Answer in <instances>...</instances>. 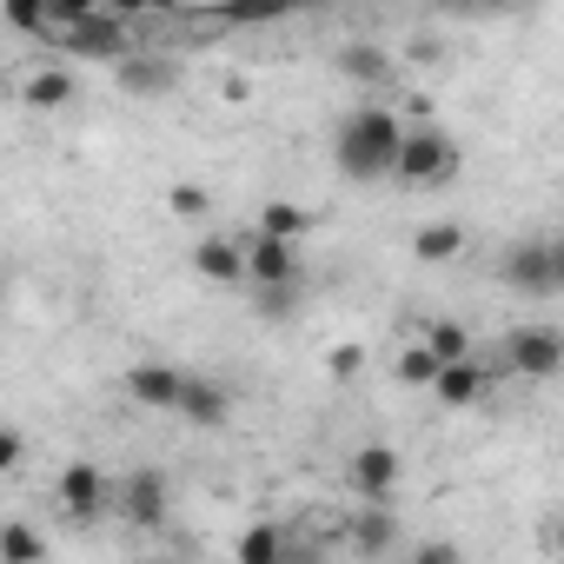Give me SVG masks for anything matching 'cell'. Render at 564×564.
<instances>
[{
    "label": "cell",
    "instance_id": "obj_5",
    "mask_svg": "<svg viewBox=\"0 0 564 564\" xmlns=\"http://www.w3.org/2000/svg\"><path fill=\"white\" fill-rule=\"evenodd\" d=\"M54 498H61V511H67V518L94 524V518H107V511H113V478H107L94 458H67V465H61V478H54Z\"/></svg>",
    "mask_w": 564,
    "mask_h": 564
},
{
    "label": "cell",
    "instance_id": "obj_8",
    "mask_svg": "<svg viewBox=\"0 0 564 564\" xmlns=\"http://www.w3.org/2000/svg\"><path fill=\"white\" fill-rule=\"evenodd\" d=\"M246 286H300V239L252 232L246 239Z\"/></svg>",
    "mask_w": 564,
    "mask_h": 564
},
{
    "label": "cell",
    "instance_id": "obj_21",
    "mask_svg": "<svg viewBox=\"0 0 564 564\" xmlns=\"http://www.w3.org/2000/svg\"><path fill=\"white\" fill-rule=\"evenodd\" d=\"M392 372H399V386H425V392H432V379L445 372V359H438V352H432L425 339H412V346H405V352L392 359Z\"/></svg>",
    "mask_w": 564,
    "mask_h": 564
},
{
    "label": "cell",
    "instance_id": "obj_2",
    "mask_svg": "<svg viewBox=\"0 0 564 564\" xmlns=\"http://www.w3.org/2000/svg\"><path fill=\"white\" fill-rule=\"evenodd\" d=\"M54 47L74 54V61H107V67H120V61L133 54V21L113 14V8H100V14H87V21H74V28H54Z\"/></svg>",
    "mask_w": 564,
    "mask_h": 564
},
{
    "label": "cell",
    "instance_id": "obj_14",
    "mask_svg": "<svg viewBox=\"0 0 564 564\" xmlns=\"http://www.w3.org/2000/svg\"><path fill=\"white\" fill-rule=\"evenodd\" d=\"M339 74H346L352 87H392V54H386L379 41H346V47H339Z\"/></svg>",
    "mask_w": 564,
    "mask_h": 564
},
{
    "label": "cell",
    "instance_id": "obj_34",
    "mask_svg": "<svg viewBox=\"0 0 564 564\" xmlns=\"http://www.w3.org/2000/svg\"><path fill=\"white\" fill-rule=\"evenodd\" d=\"M551 551H557V557H564V518H557V524H551Z\"/></svg>",
    "mask_w": 564,
    "mask_h": 564
},
{
    "label": "cell",
    "instance_id": "obj_32",
    "mask_svg": "<svg viewBox=\"0 0 564 564\" xmlns=\"http://www.w3.org/2000/svg\"><path fill=\"white\" fill-rule=\"evenodd\" d=\"M107 8H113V14H127V21H133V14H147V0H107Z\"/></svg>",
    "mask_w": 564,
    "mask_h": 564
},
{
    "label": "cell",
    "instance_id": "obj_3",
    "mask_svg": "<svg viewBox=\"0 0 564 564\" xmlns=\"http://www.w3.org/2000/svg\"><path fill=\"white\" fill-rule=\"evenodd\" d=\"M458 173V147H452V133H438V127H405V147H399V186H419V193H432V186H445Z\"/></svg>",
    "mask_w": 564,
    "mask_h": 564
},
{
    "label": "cell",
    "instance_id": "obj_28",
    "mask_svg": "<svg viewBox=\"0 0 564 564\" xmlns=\"http://www.w3.org/2000/svg\"><path fill=\"white\" fill-rule=\"evenodd\" d=\"M21 465H28V432L8 425V432H0V471H21Z\"/></svg>",
    "mask_w": 564,
    "mask_h": 564
},
{
    "label": "cell",
    "instance_id": "obj_13",
    "mask_svg": "<svg viewBox=\"0 0 564 564\" xmlns=\"http://www.w3.org/2000/svg\"><path fill=\"white\" fill-rule=\"evenodd\" d=\"M432 399H438L445 412H465V405H478V399H485V366H478V352H471V359H452V366L432 379Z\"/></svg>",
    "mask_w": 564,
    "mask_h": 564
},
{
    "label": "cell",
    "instance_id": "obj_27",
    "mask_svg": "<svg viewBox=\"0 0 564 564\" xmlns=\"http://www.w3.org/2000/svg\"><path fill=\"white\" fill-rule=\"evenodd\" d=\"M166 199H173L180 219H206V213H213V193H206V186H173Z\"/></svg>",
    "mask_w": 564,
    "mask_h": 564
},
{
    "label": "cell",
    "instance_id": "obj_33",
    "mask_svg": "<svg viewBox=\"0 0 564 564\" xmlns=\"http://www.w3.org/2000/svg\"><path fill=\"white\" fill-rule=\"evenodd\" d=\"M173 8H186V0H147V14H173Z\"/></svg>",
    "mask_w": 564,
    "mask_h": 564
},
{
    "label": "cell",
    "instance_id": "obj_7",
    "mask_svg": "<svg viewBox=\"0 0 564 564\" xmlns=\"http://www.w3.org/2000/svg\"><path fill=\"white\" fill-rule=\"evenodd\" d=\"M498 279H505L511 293H524V300L557 293V272H551V239H518V246H505Z\"/></svg>",
    "mask_w": 564,
    "mask_h": 564
},
{
    "label": "cell",
    "instance_id": "obj_1",
    "mask_svg": "<svg viewBox=\"0 0 564 564\" xmlns=\"http://www.w3.org/2000/svg\"><path fill=\"white\" fill-rule=\"evenodd\" d=\"M399 147H405V120L386 100H359L339 127H333V166L352 186H379L399 173Z\"/></svg>",
    "mask_w": 564,
    "mask_h": 564
},
{
    "label": "cell",
    "instance_id": "obj_9",
    "mask_svg": "<svg viewBox=\"0 0 564 564\" xmlns=\"http://www.w3.org/2000/svg\"><path fill=\"white\" fill-rule=\"evenodd\" d=\"M186 379H193V372H180V366H166V359H140V366H127V399L147 405V412H180Z\"/></svg>",
    "mask_w": 564,
    "mask_h": 564
},
{
    "label": "cell",
    "instance_id": "obj_18",
    "mask_svg": "<svg viewBox=\"0 0 564 564\" xmlns=\"http://www.w3.org/2000/svg\"><path fill=\"white\" fill-rule=\"evenodd\" d=\"M232 557L239 564H279V557H286V538H279V524H246L232 538Z\"/></svg>",
    "mask_w": 564,
    "mask_h": 564
},
{
    "label": "cell",
    "instance_id": "obj_25",
    "mask_svg": "<svg viewBox=\"0 0 564 564\" xmlns=\"http://www.w3.org/2000/svg\"><path fill=\"white\" fill-rule=\"evenodd\" d=\"M14 34H54V0H8Z\"/></svg>",
    "mask_w": 564,
    "mask_h": 564
},
{
    "label": "cell",
    "instance_id": "obj_23",
    "mask_svg": "<svg viewBox=\"0 0 564 564\" xmlns=\"http://www.w3.org/2000/svg\"><path fill=\"white\" fill-rule=\"evenodd\" d=\"M293 0H219V21H239V28H265V21H279Z\"/></svg>",
    "mask_w": 564,
    "mask_h": 564
},
{
    "label": "cell",
    "instance_id": "obj_35",
    "mask_svg": "<svg viewBox=\"0 0 564 564\" xmlns=\"http://www.w3.org/2000/svg\"><path fill=\"white\" fill-rule=\"evenodd\" d=\"M511 8H538V0H511Z\"/></svg>",
    "mask_w": 564,
    "mask_h": 564
},
{
    "label": "cell",
    "instance_id": "obj_11",
    "mask_svg": "<svg viewBox=\"0 0 564 564\" xmlns=\"http://www.w3.org/2000/svg\"><path fill=\"white\" fill-rule=\"evenodd\" d=\"M193 272L213 279V286H246V239H226V232H206L193 246Z\"/></svg>",
    "mask_w": 564,
    "mask_h": 564
},
{
    "label": "cell",
    "instance_id": "obj_4",
    "mask_svg": "<svg viewBox=\"0 0 564 564\" xmlns=\"http://www.w3.org/2000/svg\"><path fill=\"white\" fill-rule=\"evenodd\" d=\"M166 511H173V478H166L160 465H140V471H127V478L113 485V518H120V524L160 531Z\"/></svg>",
    "mask_w": 564,
    "mask_h": 564
},
{
    "label": "cell",
    "instance_id": "obj_30",
    "mask_svg": "<svg viewBox=\"0 0 564 564\" xmlns=\"http://www.w3.org/2000/svg\"><path fill=\"white\" fill-rule=\"evenodd\" d=\"M359 366H366V346H339V352H333V372H339V379H359Z\"/></svg>",
    "mask_w": 564,
    "mask_h": 564
},
{
    "label": "cell",
    "instance_id": "obj_24",
    "mask_svg": "<svg viewBox=\"0 0 564 564\" xmlns=\"http://www.w3.org/2000/svg\"><path fill=\"white\" fill-rule=\"evenodd\" d=\"M47 544L28 531V524H0V564H41Z\"/></svg>",
    "mask_w": 564,
    "mask_h": 564
},
{
    "label": "cell",
    "instance_id": "obj_22",
    "mask_svg": "<svg viewBox=\"0 0 564 564\" xmlns=\"http://www.w3.org/2000/svg\"><path fill=\"white\" fill-rule=\"evenodd\" d=\"M419 339H425V346H432V352H438L445 366H452V359H471V352H478V346H471V333H465L458 319H425V333H419Z\"/></svg>",
    "mask_w": 564,
    "mask_h": 564
},
{
    "label": "cell",
    "instance_id": "obj_10",
    "mask_svg": "<svg viewBox=\"0 0 564 564\" xmlns=\"http://www.w3.org/2000/svg\"><path fill=\"white\" fill-rule=\"evenodd\" d=\"M399 471H405V458H399L392 445H359V452H352V465H346V478H352V491H359L366 505H392Z\"/></svg>",
    "mask_w": 564,
    "mask_h": 564
},
{
    "label": "cell",
    "instance_id": "obj_29",
    "mask_svg": "<svg viewBox=\"0 0 564 564\" xmlns=\"http://www.w3.org/2000/svg\"><path fill=\"white\" fill-rule=\"evenodd\" d=\"M100 8H107V0H54V28H74V21H87Z\"/></svg>",
    "mask_w": 564,
    "mask_h": 564
},
{
    "label": "cell",
    "instance_id": "obj_26",
    "mask_svg": "<svg viewBox=\"0 0 564 564\" xmlns=\"http://www.w3.org/2000/svg\"><path fill=\"white\" fill-rule=\"evenodd\" d=\"M293 306H300V286H252L259 319H293Z\"/></svg>",
    "mask_w": 564,
    "mask_h": 564
},
{
    "label": "cell",
    "instance_id": "obj_31",
    "mask_svg": "<svg viewBox=\"0 0 564 564\" xmlns=\"http://www.w3.org/2000/svg\"><path fill=\"white\" fill-rule=\"evenodd\" d=\"M551 272H557V293H564V232L551 239Z\"/></svg>",
    "mask_w": 564,
    "mask_h": 564
},
{
    "label": "cell",
    "instance_id": "obj_17",
    "mask_svg": "<svg viewBox=\"0 0 564 564\" xmlns=\"http://www.w3.org/2000/svg\"><path fill=\"white\" fill-rule=\"evenodd\" d=\"M352 551H366V557L399 551V518H392L386 505H366V511L352 518Z\"/></svg>",
    "mask_w": 564,
    "mask_h": 564
},
{
    "label": "cell",
    "instance_id": "obj_16",
    "mask_svg": "<svg viewBox=\"0 0 564 564\" xmlns=\"http://www.w3.org/2000/svg\"><path fill=\"white\" fill-rule=\"evenodd\" d=\"M458 252H465V226H458V219H432V226L412 232V259H419V265H445V259H458Z\"/></svg>",
    "mask_w": 564,
    "mask_h": 564
},
{
    "label": "cell",
    "instance_id": "obj_19",
    "mask_svg": "<svg viewBox=\"0 0 564 564\" xmlns=\"http://www.w3.org/2000/svg\"><path fill=\"white\" fill-rule=\"evenodd\" d=\"M313 226H319V213H306L293 199H265V213H259V232H279V239H306Z\"/></svg>",
    "mask_w": 564,
    "mask_h": 564
},
{
    "label": "cell",
    "instance_id": "obj_6",
    "mask_svg": "<svg viewBox=\"0 0 564 564\" xmlns=\"http://www.w3.org/2000/svg\"><path fill=\"white\" fill-rule=\"evenodd\" d=\"M505 366L518 379H557L564 372V333L557 326H511L505 333Z\"/></svg>",
    "mask_w": 564,
    "mask_h": 564
},
{
    "label": "cell",
    "instance_id": "obj_20",
    "mask_svg": "<svg viewBox=\"0 0 564 564\" xmlns=\"http://www.w3.org/2000/svg\"><path fill=\"white\" fill-rule=\"evenodd\" d=\"M21 100H28V107H67V100H74V74H67V67L28 74V80H21Z\"/></svg>",
    "mask_w": 564,
    "mask_h": 564
},
{
    "label": "cell",
    "instance_id": "obj_12",
    "mask_svg": "<svg viewBox=\"0 0 564 564\" xmlns=\"http://www.w3.org/2000/svg\"><path fill=\"white\" fill-rule=\"evenodd\" d=\"M173 419H186V425H199V432H213V425H226L232 419V392L219 386V379H186V399H180V412Z\"/></svg>",
    "mask_w": 564,
    "mask_h": 564
},
{
    "label": "cell",
    "instance_id": "obj_15",
    "mask_svg": "<svg viewBox=\"0 0 564 564\" xmlns=\"http://www.w3.org/2000/svg\"><path fill=\"white\" fill-rule=\"evenodd\" d=\"M120 87L140 94V100H153V94H173V87H180V67H173V61H140V54H127V61H120Z\"/></svg>",
    "mask_w": 564,
    "mask_h": 564
}]
</instances>
